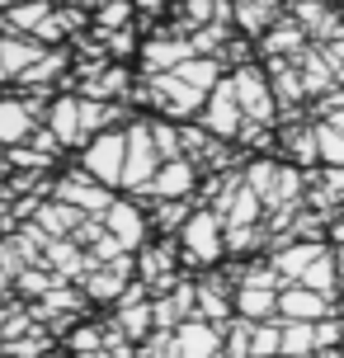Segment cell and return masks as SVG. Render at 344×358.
I'll use <instances>...</instances> for the list:
<instances>
[{"label": "cell", "instance_id": "1", "mask_svg": "<svg viewBox=\"0 0 344 358\" xmlns=\"http://www.w3.org/2000/svg\"><path fill=\"white\" fill-rule=\"evenodd\" d=\"M161 151H156V137H151V123H132L127 127V170H123V184L132 194H146L151 179L161 175Z\"/></svg>", "mask_w": 344, "mask_h": 358}, {"label": "cell", "instance_id": "2", "mask_svg": "<svg viewBox=\"0 0 344 358\" xmlns=\"http://www.w3.org/2000/svg\"><path fill=\"white\" fill-rule=\"evenodd\" d=\"M80 170L94 175L99 184H123V170H127V132H99L90 137L85 156H80Z\"/></svg>", "mask_w": 344, "mask_h": 358}, {"label": "cell", "instance_id": "3", "mask_svg": "<svg viewBox=\"0 0 344 358\" xmlns=\"http://www.w3.org/2000/svg\"><path fill=\"white\" fill-rule=\"evenodd\" d=\"M222 222L217 213H194L189 222H184V231H180V245L189 250V259L194 264H213V259H222Z\"/></svg>", "mask_w": 344, "mask_h": 358}, {"label": "cell", "instance_id": "4", "mask_svg": "<svg viewBox=\"0 0 344 358\" xmlns=\"http://www.w3.org/2000/svg\"><path fill=\"white\" fill-rule=\"evenodd\" d=\"M57 203H66V208H80L85 217H104L113 208V194H109V184H99L94 175H66V179H57Z\"/></svg>", "mask_w": 344, "mask_h": 358}, {"label": "cell", "instance_id": "5", "mask_svg": "<svg viewBox=\"0 0 344 358\" xmlns=\"http://www.w3.org/2000/svg\"><path fill=\"white\" fill-rule=\"evenodd\" d=\"M151 99H156L170 118H189V113L208 99V90L189 85V80L175 76V71H151Z\"/></svg>", "mask_w": 344, "mask_h": 358}, {"label": "cell", "instance_id": "6", "mask_svg": "<svg viewBox=\"0 0 344 358\" xmlns=\"http://www.w3.org/2000/svg\"><path fill=\"white\" fill-rule=\"evenodd\" d=\"M165 358H222V335L213 321H184L180 330H170Z\"/></svg>", "mask_w": 344, "mask_h": 358}, {"label": "cell", "instance_id": "7", "mask_svg": "<svg viewBox=\"0 0 344 358\" xmlns=\"http://www.w3.org/2000/svg\"><path fill=\"white\" fill-rule=\"evenodd\" d=\"M241 94H236V80H222L213 94H208V108H203V127L208 132H217V137H231L236 127H241Z\"/></svg>", "mask_w": 344, "mask_h": 358}, {"label": "cell", "instance_id": "8", "mask_svg": "<svg viewBox=\"0 0 344 358\" xmlns=\"http://www.w3.org/2000/svg\"><path fill=\"white\" fill-rule=\"evenodd\" d=\"M43 62V48L24 34H5L0 38V80H15V76H29Z\"/></svg>", "mask_w": 344, "mask_h": 358}, {"label": "cell", "instance_id": "9", "mask_svg": "<svg viewBox=\"0 0 344 358\" xmlns=\"http://www.w3.org/2000/svg\"><path fill=\"white\" fill-rule=\"evenodd\" d=\"M104 227H109V236L123 250H137L146 241V217H142V208H132V203H113L109 213H104Z\"/></svg>", "mask_w": 344, "mask_h": 358}, {"label": "cell", "instance_id": "10", "mask_svg": "<svg viewBox=\"0 0 344 358\" xmlns=\"http://www.w3.org/2000/svg\"><path fill=\"white\" fill-rule=\"evenodd\" d=\"M194 184H199V170H194L189 156H180V161H165L161 165V175L151 179L146 194H156V198H189V194H194Z\"/></svg>", "mask_w": 344, "mask_h": 358}, {"label": "cell", "instance_id": "11", "mask_svg": "<svg viewBox=\"0 0 344 358\" xmlns=\"http://www.w3.org/2000/svg\"><path fill=\"white\" fill-rule=\"evenodd\" d=\"M127 273H132V264L123 259H109V268H94L90 278H85V292H90L94 302H123L127 292Z\"/></svg>", "mask_w": 344, "mask_h": 358}, {"label": "cell", "instance_id": "12", "mask_svg": "<svg viewBox=\"0 0 344 358\" xmlns=\"http://www.w3.org/2000/svg\"><path fill=\"white\" fill-rule=\"evenodd\" d=\"M189 57H199V48L189 43V38H156V43H146L142 48V62L151 66V71H175V66H184Z\"/></svg>", "mask_w": 344, "mask_h": 358}, {"label": "cell", "instance_id": "13", "mask_svg": "<svg viewBox=\"0 0 344 358\" xmlns=\"http://www.w3.org/2000/svg\"><path fill=\"white\" fill-rule=\"evenodd\" d=\"M34 227H43L52 241H62V236L71 241V236L85 227V213H80V208H66V203H57V198H52V203H43V208L34 213Z\"/></svg>", "mask_w": 344, "mask_h": 358}, {"label": "cell", "instance_id": "14", "mask_svg": "<svg viewBox=\"0 0 344 358\" xmlns=\"http://www.w3.org/2000/svg\"><path fill=\"white\" fill-rule=\"evenodd\" d=\"M48 127L62 146H76L85 142V127H80V99H57L52 113H48Z\"/></svg>", "mask_w": 344, "mask_h": 358}, {"label": "cell", "instance_id": "15", "mask_svg": "<svg viewBox=\"0 0 344 358\" xmlns=\"http://www.w3.org/2000/svg\"><path fill=\"white\" fill-rule=\"evenodd\" d=\"M48 19H52V5H48V0H24L10 15H0V29H5V34H38Z\"/></svg>", "mask_w": 344, "mask_h": 358}, {"label": "cell", "instance_id": "16", "mask_svg": "<svg viewBox=\"0 0 344 358\" xmlns=\"http://www.w3.org/2000/svg\"><path fill=\"white\" fill-rule=\"evenodd\" d=\"M34 132V108L15 104V99H0V146H15Z\"/></svg>", "mask_w": 344, "mask_h": 358}, {"label": "cell", "instance_id": "17", "mask_svg": "<svg viewBox=\"0 0 344 358\" xmlns=\"http://www.w3.org/2000/svg\"><path fill=\"white\" fill-rule=\"evenodd\" d=\"M236 94H241V108H245L250 118H269V90L255 76V66H245V71L236 76Z\"/></svg>", "mask_w": 344, "mask_h": 358}, {"label": "cell", "instance_id": "18", "mask_svg": "<svg viewBox=\"0 0 344 358\" xmlns=\"http://www.w3.org/2000/svg\"><path fill=\"white\" fill-rule=\"evenodd\" d=\"M43 264H52L57 273H85L90 268V255H80L76 241H48V259Z\"/></svg>", "mask_w": 344, "mask_h": 358}, {"label": "cell", "instance_id": "19", "mask_svg": "<svg viewBox=\"0 0 344 358\" xmlns=\"http://www.w3.org/2000/svg\"><path fill=\"white\" fill-rule=\"evenodd\" d=\"M236 311L245 316V321H269L273 311H278V302H273V292H264V287H241V297H236Z\"/></svg>", "mask_w": 344, "mask_h": 358}, {"label": "cell", "instance_id": "20", "mask_svg": "<svg viewBox=\"0 0 344 358\" xmlns=\"http://www.w3.org/2000/svg\"><path fill=\"white\" fill-rule=\"evenodd\" d=\"M217 71H222V62H217V57H189L184 66H175V76H184L189 85H199V90L222 85V80H217Z\"/></svg>", "mask_w": 344, "mask_h": 358}, {"label": "cell", "instance_id": "21", "mask_svg": "<svg viewBox=\"0 0 344 358\" xmlns=\"http://www.w3.org/2000/svg\"><path fill=\"white\" fill-rule=\"evenodd\" d=\"M288 170H273V165H255L250 170V189L255 198H278V194H288Z\"/></svg>", "mask_w": 344, "mask_h": 358}, {"label": "cell", "instance_id": "22", "mask_svg": "<svg viewBox=\"0 0 344 358\" xmlns=\"http://www.w3.org/2000/svg\"><path fill=\"white\" fill-rule=\"evenodd\" d=\"M278 311L292 316V321H311V316H321V297H316V292H288V297L278 302Z\"/></svg>", "mask_w": 344, "mask_h": 358}, {"label": "cell", "instance_id": "23", "mask_svg": "<svg viewBox=\"0 0 344 358\" xmlns=\"http://www.w3.org/2000/svg\"><path fill=\"white\" fill-rule=\"evenodd\" d=\"M231 306H227V292L222 287H213V283H203L199 287V321H222Z\"/></svg>", "mask_w": 344, "mask_h": 358}, {"label": "cell", "instance_id": "24", "mask_svg": "<svg viewBox=\"0 0 344 358\" xmlns=\"http://www.w3.org/2000/svg\"><path fill=\"white\" fill-rule=\"evenodd\" d=\"M311 344H321L311 325H302V321H297V325H288V330H283V354H288V358H302V354L311 349Z\"/></svg>", "mask_w": 344, "mask_h": 358}, {"label": "cell", "instance_id": "25", "mask_svg": "<svg viewBox=\"0 0 344 358\" xmlns=\"http://www.w3.org/2000/svg\"><path fill=\"white\" fill-rule=\"evenodd\" d=\"M189 208H184V198H161V208H156V222H161L165 231H175V227H180L184 231V222H189Z\"/></svg>", "mask_w": 344, "mask_h": 358}, {"label": "cell", "instance_id": "26", "mask_svg": "<svg viewBox=\"0 0 344 358\" xmlns=\"http://www.w3.org/2000/svg\"><path fill=\"white\" fill-rule=\"evenodd\" d=\"M273 0H236V19L245 24V29H259L264 19H269Z\"/></svg>", "mask_w": 344, "mask_h": 358}, {"label": "cell", "instance_id": "27", "mask_svg": "<svg viewBox=\"0 0 344 358\" xmlns=\"http://www.w3.org/2000/svg\"><path fill=\"white\" fill-rule=\"evenodd\" d=\"M19 287H24L29 297H48V292H52V278L38 273V268H24V273H19Z\"/></svg>", "mask_w": 344, "mask_h": 358}, {"label": "cell", "instance_id": "28", "mask_svg": "<svg viewBox=\"0 0 344 358\" xmlns=\"http://www.w3.org/2000/svg\"><path fill=\"white\" fill-rule=\"evenodd\" d=\"M127 19V0H109V5H99V29H118Z\"/></svg>", "mask_w": 344, "mask_h": 358}, {"label": "cell", "instance_id": "29", "mask_svg": "<svg viewBox=\"0 0 344 358\" xmlns=\"http://www.w3.org/2000/svg\"><path fill=\"white\" fill-rule=\"evenodd\" d=\"M307 259H311V250H292V255H283V259H278V268H283V273H302V268H307Z\"/></svg>", "mask_w": 344, "mask_h": 358}, {"label": "cell", "instance_id": "30", "mask_svg": "<svg viewBox=\"0 0 344 358\" xmlns=\"http://www.w3.org/2000/svg\"><path fill=\"white\" fill-rule=\"evenodd\" d=\"M109 52H118V57L132 52V34H127V29H113L109 34Z\"/></svg>", "mask_w": 344, "mask_h": 358}]
</instances>
